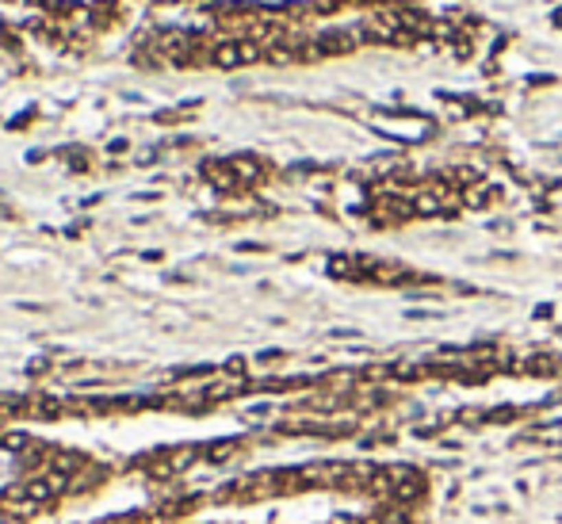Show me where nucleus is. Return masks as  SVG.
I'll return each mask as SVG.
<instances>
[{
	"label": "nucleus",
	"instance_id": "f257e3e1",
	"mask_svg": "<svg viewBox=\"0 0 562 524\" xmlns=\"http://www.w3.org/2000/svg\"><path fill=\"white\" fill-rule=\"evenodd\" d=\"M207 463H226L230 455H237V440H226V444H214V448H207Z\"/></svg>",
	"mask_w": 562,
	"mask_h": 524
},
{
	"label": "nucleus",
	"instance_id": "f03ea898",
	"mask_svg": "<svg viewBox=\"0 0 562 524\" xmlns=\"http://www.w3.org/2000/svg\"><path fill=\"white\" fill-rule=\"evenodd\" d=\"M554 23H562V12H554Z\"/></svg>",
	"mask_w": 562,
	"mask_h": 524
}]
</instances>
